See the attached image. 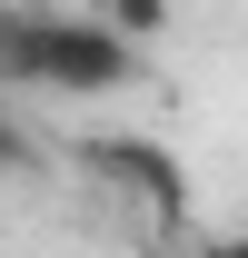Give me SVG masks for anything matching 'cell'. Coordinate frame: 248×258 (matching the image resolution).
I'll return each mask as SVG.
<instances>
[{
	"mask_svg": "<svg viewBox=\"0 0 248 258\" xmlns=\"http://www.w3.org/2000/svg\"><path fill=\"white\" fill-rule=\"evenodd\" d=\"M139 80V50L109 40L80 10H30L0 0V90H50V99H109Z\"/></svg>",
	"mask_w": 248,
	"mask_h": 258,
	"instance_id": "1",
	"label": "cell"
},
{
	"mask_svg": "<svg viewBox=\"0 0 248 258\" xmlns=\"http://www.w3.org/2000/svg\"><path fill=\"white\" fill-rule=\"evenodd\" d=\"M99 169H109V179H139V189H149V209H159V219L179 209V169L159 159V149H99Z\"/></svg>",
	"mask_w": 248,
	"mask_h": 258,
	"instance_id": "2",
	"label": "cell"
},
{
	"mask_svg": "<svg viewBox=\"0 0 248 258\" xmlns=\"http://www.w3.org/2000/svg\"><path fill=\"white\" fill-rule=\"evenodd\" d=\"M90 20H99L109 40H129V50H149V40L169 30V0H99Z\"/></svg>",
	"mask_w": 248,
	"mask_h": 258,
	"instance_id": "3",
	"label": "cell"
},
{
	"mask_svg": "<svg viewBox=\"0 0 248 258\" xmlns=\"http://www.w3.org/2000/svg\"><path fill=\"white\" fill-rule=\"evenodd\" d=\"M0 179H40V139H30V119L0 99Z\"/></svg>",
	"mask_w": 248,
	"mask_h": 258,
	"instance_id": "4",
	"label": "cell"
},
{
	"mask_svg": "<svg viewBox=\"0 0 248 258\" xmlns=\"http://www.w3.org/2000/svg\"><path fill=\"white\" fill-rule=\"evenodd\" d=\"M209 258H248V238H218V248H209Z\"/></svg>",
	"mask_w": 248,
	"mask_h": 258,
	"instance_id": "5",
	"label": "cell"
}]
</instances>
